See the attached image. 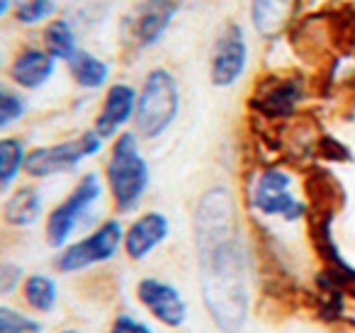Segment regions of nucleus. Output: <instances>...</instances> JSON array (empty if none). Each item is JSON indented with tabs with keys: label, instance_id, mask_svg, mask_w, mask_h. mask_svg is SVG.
I'll list each match as a JSON object with an SVG mask.
<instances>
[{
	"label": "nucleus",
	"instance_id": "nucleus-1",
	"mask_svg": "<svg viewBox=\"0 0 355 333\" xmlns=\"http://www.w3.org/2000/svg\"><path fill=\"white\" fill-rule=\"evenodd\" d=\"M193 234L205 309L219 331L239 333L251 311L248 253L234 195L227 187L217 185L202 192L193 212Z\"/></svg>",
	"mask_w": 355,
	"mask_h": 333
},
{
	"label": "nucleus",
	"instance_id": "nucleus-2",
	"mask_svg": "<svg viewBox=\"0 0 355 333\" xmlns=\"http://www.w3.org/2000/svg\"><path fill=\"white\" fill-rule=\"evenodd\" d=\"M151 182V168L139 148L137 132L124 129L114 137L110 158L105 163V185L119 214H129L141 205Z\"/></svg>",
	"mask_w": 355,
	"mask_h": 333
},
{
	"label": "nucleus",
	"instance_id": "nucleus-3",
	"mask_svg": "<svg viewBox=\"0 0 355 333\" xmlns=\"http://www.w3.org/2000/svg\"><path fill=\"white\" fill-rule=\"evenodd\" d=\"M180 114V85L178 78L163 66L151 69L144 76L134 110V132L139 139L163 137L175 124Z\"/></svg>",
	"mask_w": 355,
	"mask_h": 333
},
{
	"label": "nucleus",
	"instance_id": "nucleus-4",
	"mask_svg": "<svg viewBox=\"0 0 355 333\" xmlns=\"http://www.w3.org/2000/svg\"><path fill=\"white\" fill-rule=\"evenodd\" d=\"M105 146V139L95 129H85L76 139H66L59 144L35 146L27 151L25 176L32 180H46V178L64 176L80 166L88 158L98 156Z\"/></svg>",
	"mask_w": 355,
	"mask_h": 333
},
{
	"label": "nucleus",
	"instance_id": "nucleus-5",
	"mask_svg": "<svg viewBox=\"0 0 355 333\" xmlns=\"http://www.w3.org/2000/svg\"><path fill=\"white\" fill-rule=\"evenodd\" d=\"M306 98V80L290 71H272L256 80L248 95V110L263 122H287Z\"/></svg>",
	"mask_w": 355,
	"mask_h": 333
},
{
	"label": "nucleus",
	"instance_id": "nucleus-6",
	"mask_svg": "<svg viewBox=\"0 0 355 333\" xmlns=\"http://www.w3.org/2000/svg\"><path fill=\"white\" fill-rule=\"evenodd\" d=\"M103 197V178L98 173H83L78 178L71 192L46 214L44 221V239L51 248L61 250L71 244V236L76 234L83 216L90 212V207Z\"/></svg>",
	"mask_w": 355,
	"mask_h": 333
},
{
	"label": "nucleus",
	"instance_id": "nucleus-7",
	"mask_svg": "<svg viewBox=\"0 0 355 333\" xmlns=\"http://www.w3.org/2000/svg\"><path fill=\"white\" fill-rule=\"evenodd\" d=\"M124 226L119 219L110 216L103 224H98L88 236L64 246L54 258V268L64 275H73L80 270H88L93 265L110 263L122 250Z\"/></svg>",
	"mask_w": 355,
	"mask_h": 333
},
{
	"label": "nucleus",
	"instance_id": "nucleus-8",
	"mask_svg": "<svg viewBox=\"0 0 355 333\" xmlns=\"http://www.w3.org/2000/svg\"><path fill=\"white\" fill-rule=\"evenodd\" d=\"M178 10H180L178 0H139L122 20L124 44L132 46L134 51L156 46L173 25Z\"/></svg>",
	"mask_w": 355,
	"mask_h": 333
},
{
	"label": "nucleus",
	"instance_id": "nucleus-9",
	"mask_svg": "<svg viewBox=\"0 0 355 333\" xmlns=\"http://www.w3.org/2000/svg\"><path fill=\"white\" fill-rule=\"evenodd\" d=\"M248 69V40L239 22H227L217 35L209 54V83L214 88H232Z\"/></svg>",
	"mask_w": 355,
	"mask_h": 333
},
{
	"label": "nucleus",
	"instance_id": "nucleus-10",
	"mask_svg": "<svg viewBox=\"0 0 355 333\" xmlns=\"http://www.w3.org/2000/svg\"><path fill=\"white\" fill-rule=\"evenodd\" d=\"M137 299L158 323L166 328H180L188 321V302L175 284L161 278H141L137 282Z\"/></svg>",
	"mask_w": 355,
	"mask_h": 333
},
{
	"label": "nucleus",
	"instance_id": "nucleus-11",
	"mask_svg": "<svg viewBox=\"0 0 355 333\" xmlns=\"http://www.w3.org/2000/svg\"><path fill=\"white\" fill-rule=\"evenodd\" d=\"M137 95L139 90L129 83H112L105 90L103 105H100L98 114H95L93 129L107 142L124 132L129 122L134 119V110H137Z\"/></svg>",
	"mask_w": 355,
	"mask_h": 333
},
{
	"label": "nucleus",
	"instance_id": "nucleus-12",
	"mask_svg": "<svg viewBox=\"0 0 355 333\" xmlns=\"http://www.w3.org/2000/svg\"><path fill=\"white\" fill-rule=\"evenodd\" d=\"M171 234V221L163 212H144L124 229L122 250L129 260H144Z\"/></svg>",
	"mask_w": 355,
	"mask_h": 333
},
{
	"label": "nucleus",
	"instance_id": "nucleus-13",
	"mask_svg": "<svg viewBox=\"0 0 355 333\" xmlns=\"http://www.w3.org/2000/svg\"><path fill=\"white\" fill-rule=\"evenodd\" d=\"M56 74V59L44 46H22L10 61L8 76L20 90H40Z\"/></svg>",
	"mask_w": 355,
	"mask_h": 333
},
{
	"label": "nucleus",
	"instance_id": "nucleus-14",
	"mask_svg": "<svg viewBox=\"0 0 355 333\" xmlns=\"http://www.w3.org/2000/svg\"><path fill=\"white\" fill-rule=\"evenodd\" d=\"M248 207L261 216L282 219V221H290V224L309 216V202L300 200L292 190H261V187H248Z\"/></svg>",
	"mask_w": 355,
	"mask_h": 333
},
{
	"label": "nucleus",
	"instance_id": "nucleus-15",
	"mask_svg": "<svg viewBox=\"0 0 355 333\" xmlns=\"http://www.w3.org/2000/svg\"><path fill=\"white\" fill-rule=\"evenodd\" d=\"M297 0H251V25L263 40H277L290 27Z\"/></svg>",
	"mask_w": 355,
	"mask_h": 333
},
{
	"label": "nucleus",
	"instance_id": "nucleus-16",
	"mask_svg": "<svg viewBox=\"0 0 355 333\" xmlns=\"http://www.w3.org/2000/svg\"><path fill=\"white\" fill-rule=\"evenodd\" d=\"M42 210H44L42 192L35 185H20L3 202L0 214H3V221L12 229H27L42 219Z\"/></svg>",
	"mask_w": 355,
	"mask_h": 333
},
{
	"label": "nucleus",
	"instance_id": "nucleus-17",
	"mask_svg": "<svg viewBox=\"0 0 355 333\" xmlns=\"http://www.w3.org/2000/svg\"><path fill=\"white\" fill-rule=\"evenodd\" d=\"M66 66H69V74H71V78H73V83L83 90L105 88L110 80V74H112L107 61L83 49L76 51V54L66 61Z\"/></svg>",
	"mask_w": 355,
	"mask_h": 333
},
{
	"label": "nucleus",
	"instance_id": "nucleus-18",
	"mask_svg": "<svg viewBox=\"0 0 355 333\" xmlns=\"http://www.w3.org/2000/svg\"><path fill=\"white\" fill-rule=\"evenodd\" d=\"M42 46L54 56L56 61H69L78 51V35L69 17H51L42 27Z\"/></svg>",
	"mask_w": 355,
	"mask_h": 333
},
{
	"label": "nucleus",
	"instance_id": "nucleus-19",
	"mask_svg": "<svg viewBox=\"0 0 355 333\" xmlns=\"http://www.w3.org/2000/svg\"><path fill=\"white\" fill-rule=\"evenodd\" d=\"M22 299L35 314H51L59 304V284L51 275L32 273L25 275V282L20 287Z\"/></svg>",
	"mask_w": 355,
	"mask_h": 333
},
{
	"label": "nucleus",
	"instance_id": "nucleus-20",
	"mask_svg": "<svg viewBox=\"0 0 355 333\" xmlns=\"http://www.w3.org/2000/svg\"><path fill=\"white\" fill-rule=\"evenodd\" d=\"M27 146L17 137H0V190L15 185L17 178L25 173Z\"/></svg>",
	"mask_w": 355,
	"mask_h": 333
},
{
	"label": "nucleus",
	"instance_id": "nucleus-21",
	"mask_svg": "<svg viewBox=\"0 0 355 333\" xmlns=\"http://www.w3.org/2000/svg\"><path fill=\"white\" fill-rule=\"evenodd\" d=\"M56 3L59 0H15L12 17L25 27L42 25V22H49L51 17H56V10H59Z\"/></svg>",
	"mask_w": 355,
	"mask_h": 333
},
{
	"label": "nucleus",
	"instance_id": "nucleus-22",
	"mask_svg": "<svg viewBox=\"0 0 355 333\" xmlns=\"http://www.w3.org/2000/svg\"><path fill=\"white\" fill-rule=\"evenodd\" d=\"M27 114V100L17 88L0 85V132L10 129Z\"/></svg>",
	"mask_w": 355,
	"mask_h": 333
},
{
	"label": "nucleus",
	"instance_id": "nucleus-23",
	"mask_svg": "<svg viewBox=\"0 0 355 333\" xmlns=\"http://www.w3.org/2000/svg\"><path fill=\"white\" fill-rule=\"evenodd\" d=\"M0 333H44V326L32 314L0 304Z\"/></svg>",
	"mask_w": 355,
	"mask_h": 333
},
{
	"label": "nucleus",
	"instance_id": "nucleus-24",
	"mask_svg": "<svg viewBox=\"0 0 355 333\" xmlns=\"http://www.w3.org/2000/svg\"><path fill=\"white\" fill-rule=\"evenodd\" d=\"M22 282H25V273H22L20 265L10 263V260L0 263V297L15 294L22 287Z\"/></svg>",
	"mask_w": 355,
	"mask_h": 333
},
{
	"label": "nucleus",
	"instance_id": "nucleus-25",
	"mask_svg": "<svg viewBox=\"0 0 355 333\" xmlns=\"http://www.w3.org/2000/svg\"><path fill=\"white\" fill-rule=\"evenodd\" d=\"M107 333H153V328L146 321H141V318L132 316V314H119L110 323Z\"/></svg>",
	"mask_w": 355,
	"mask_h": 333
},
{
	"label": "nucleus",
	"instance_id": "nucleus-26",
	"mask_svg": "<svg viewBox=\"0 0 355 333\" xmlns=\"http://www.w3.org/2000/svg\"><path fill=\"white\" fill-rule=\"evenodd\" d=\"M12 3H15V0H0V17H6L8 12L12 10Z\"/></svg>",
	"mask_w": 355,
	"mask_h": 333
},
{
	"label": "nucleus",
	"instance_id": "nucleus-27",
	"mask_svg": "<svg viewBox=\"0 0 355 333\" xmlns=\"http://www.w3.org/2000/svg\"><path fill=\"white\" fill-rule=\"evenodd\" d=\"M59 333H83L80 328H64V331H59Z\"/></svg>",
	"mask_w": 355,
	"mask_h": 333
}]
</instances>
